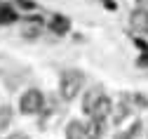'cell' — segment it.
Listing matches in <instances>:
<instances>
[{
	"label": "cell",
	"mask_w": 148,
	"mask_h": 139,
	"mask_svg": "<svg viewBox=\"0 0 148 139\" xmlns=\"http://www.w3.org/2000/svg\"><path fill=\"white\" fill-rule=\"evenodd\" d=\"M82 85H85V75H82L80 71H75V68H71V71H66V73L61 75L59 92H61V97L66 99V102H73V99L80 94Z\"/></svg>",
	"instance_id": "6da1fadb"
},
{
	"label": "cell",
	"mask_w": 148,
	"mask_h": 139,
	"mask_svg": "<svg viewBox=\"0 0 148 139\" xmlns=\"http://www.w3.org/2000/svg\"><path fill=\"white\" fill-rule=\"evenodd\" d=\"M42 106H45V97H42L40 90H35V87L26 90V92L21 94V99H19V111H21L24 115H35V113H40Z\"/></svg>",
	"instance_id": "7a4b0ae2"
},
{
	"label": "cell",
	"mask_w": 148,
	"mask_h": 139,
	"mask_svg": "<svg viewBox=\"0 0 148 139\" xmlns=\"http://www.w3.org/2000/svg\"><path fill=\"white\" fill-rule=\"evenodd\" d=\"M129 26L136 35H148V10L143 7H136L129 17Z\"/></svg>",
	"instance_id": "3957f363"
},
{
	"label": "cell",
	"mask_w": 148,
	"mask_h": 139,
	"mask_svg": "<svg viewBox=\"0 0 148 139\" xmlns=\"http://www.w3.org/2000/svg\"><path fill=\"white\" fill-rule=\"evenodd\" d=\"M103 132H106V118L89 115V120L85 125V139H101Z\"/></svg>",
	"instance_id": "277c9868"
},
{
	"label": "cell",
	"mask_w": 148,
	"mask_h": 139,
	"mask_svg": "<svg viewBox=\"0 0 148 139\" xmlns=\"http://www.w3.org/2000/svg\"><path fill=\"white\" fill-rule=\"evenodd\" d=\"M49 31L52 33H57V35H66L71 31V19L64 17V14H54L49 19Z\"/></svg>",
	"instance_id": "5b68a950"
},
{
	"label": "cell",
	"mask_w": 148,
	"mask_h": 139,
	"mask_svg": "<svg viewBox=\"0 0 148 139\" xmlns=\"http://www.w3.org/2000/svg\"><path fill=\"white\" fill-rule=\"evenodd\" d=\"M103 97V92L99 90V87H92V90H87V94L82 97V111L85 113H92L94 111V106L99 104V99Z\"/></svg>",
	"instance_id": "8992f818"
},
{
	"label": "cell",
	"mask_w": 148,
	"mask_h": 139,
	"mask_svg": "<svg viewBox=\"0 0 148 139\" xmlns=\"http://www.w3.org/2000/svg\"><path fill=\"white\" fill-rule=\"evenodd\" d=\"M110 111H113V102H110V97L103 94V97L99 99V104L94 106V111H92L89 115H94V118H108Z\"/></svg>",
	"instance_id": "52a82bcc"
},
{
	"label": "cell",
	"mask_w": 148,
	"mask_h": 139,
	"mask_svg": "<svg viewBox=\"0 0 148 139\" xmlns=\"http://www.w3.org/2000/svg\"><path fill=\"white\" fill-rule=\"evenodd\" d=\"M66 139H85V125L80 120H71L66 125Z\"/></svg>",
	"instance_id": "ba28073f"
},
{
	"label": "cell",
	"mask_w": 148,
	"mask_h": 139,
	"mask_svg": "<svg viewBox=\"0 0 148 139\" xmlns=\"http://www.w3.org/2000/svg\"><path fill=\"white\" fill-rule=\"evenodd\" d=\"M16 10L12 7V5H5V3H0V24H12V21H16Z\"/></svg>",
	"instance_id": "9c48e42d"
},
{
	"label": "cell",
	"mask_w": 148,
	"mask_h": 139,
	"mask_svg": "<svg viewBox=\"0 0 148 139\" xmlns=\"http://www.w3.org/2000/svg\"><path fill=\"white\" fill-rule=\"evenodd\" d=\"M12 118H14V111H12V106L3 104V106H0V132H3V130H7V127L12 125Z\"/></svg>",
	"instance_id": "30bf717a"
},
{
	"label": "cell",
	"mask_w": 148,
	"mask_h": 139,
	"mask_svg": "<svg viewBox=\"0 0 148 139\" xmlns=\"http://www.w3.org/2000/svg\"><path fill=\"white\" fill-rule=\"evenodd\" d=\"M139 130H141V123H134V125L129 127L127 132H120V134H115V139H134V137L139 134Z\"/></svg>",
	"instance_id": "8fae6325"
},
{
	"label": "cell",
	"mask_w": 148,
	"mask_h": 139,
	"mask_svg": "<svg viewBox=\"0 0 148 139\" xmlns=\"http://www.w3.org/2000/svg\"><path fill=\"white\" fill-rule=\"evenodd\" d=\"M38 24H40L38 19L33 21V26H31V24H24V35H26V38H35V35H38V31H40Z\"/></svg>",
	"instance_id": "7c38bea8"
},
{
	"label": "cell",
	"mask_w": 148,
	"mask_h": 139,
	"mask_svg": "<svg viewBox=\"0 0 148 139\" xmlns=\"http://www.w3.org/2000/svg\"><path fill=\"white\" fill-rule=\"evenodd\" d=\"M136 7H143V10H148V0H136Z\"/></svg>",
	"instance_id": "4fadbf2b"
},
{
	"label": "cell",
	"mask_w": 148,
	"mask_h": 139,
	"mask_svg": "<svg viewBox=\"0 0 148 139\" xmlns=\"http://www.w3.org/2000/svg\"><path fill=\"white\" fill-rule=\"evenodd\" d=\"M10 139H28V137H26V134H12Z\"/></svg>",
	"instance_id": "5bb4252c"
}]
</instances>
